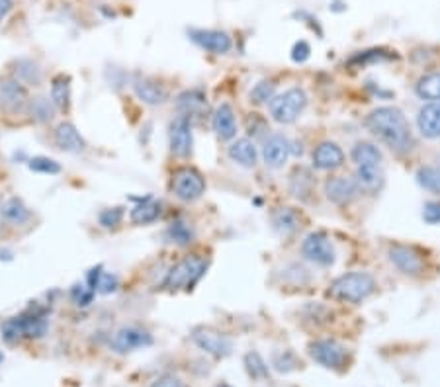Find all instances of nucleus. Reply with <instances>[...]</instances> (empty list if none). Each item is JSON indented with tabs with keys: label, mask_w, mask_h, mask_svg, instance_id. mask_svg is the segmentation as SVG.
Returning a JSON list of instances; mask_svg holds the SVG:
<instances>
[{
	"label": "nucleus",
	"mask_w": 440,
	"mask_h": 387,
	"mask_svg": "<svg viewBox=\"0 0 440 387\" xmlns=\"http://www.w3.org/2000/svg\"><path fill=\"white\" fill-rule=\"evenodd\" d=\"M215 387H231V386H227V384H220V386H215Z\"/></svg>",
	"instance_id": "46"
},
{
	"label": "nucleus",
	"mask_w": 440,
	"mask_h": 387,
	"mask_svg": "<svg viewBox=\"0 0 440 387\" xmlns=\"http://www.w3.org/2000/svg\"><path fill=\"white\" fill-rule=\"evenodd\" d=\"M368 127L370 132L380 137L388 147H392L393 151H409L413 145L411 129L409 123L405 120L402 110L392 108V106H383L374 110L368 115Z\"/></svg>",
	"instance_id": "1"
},
{
	"label": "nucleus",
	"mask_w": 440,
	"mask_h": 387,
	"mask_svg": "<svg viewBox=\"0 0 440 387\" xmlns=\"http://www.w3.org/2000/svg\"><path fill=\"white\" fill-rule=\"evenodd\" d=\"M176 106H178V110L182 112V115H192V113H200L204 108H206V94L198 90V88H194V90H186V92H182L178 96V100H176Z\"/></svg>",
	"instance_id": "29"
},
{
	"label": "nucleus",
	"mask_w": 440,
	"mask_h": 387,
	"mask_svg": "<svg viewBox=\"0 0 440 387\" xmlns=\"http://www.w3.org/2000/svg\"><path fill=\"white\" fill-rule=\"evenodd\" d=\"M87 282L96 293H104V295L106 293L115 292V290H118V286H120L118 276L110 274V272H104V268H102V266H96V268H92V270L88 272Z\"/></svg>",
	"instance_id": "23"
},
{
	"label": "nucleus",
	"mask_w": 440,
	"mask_h": 387,
	"mask_svg": "<svg viewBox=\"0 0 440 387\" xmlns=\"http://www.w3.org/2000/svg\"><path fill=\"white\" fill-rule=\"evenodd\" d=\"M208 270V262L200 258V256H186L178 265L171 268V272L164 278V288L169 292H178V290H186L190 292L196 283L200 282L201 276Z\"/></svg>",
	"instance_id": "4"
},
{
	"label": "nucleus",
	"mask_w": 440,
	"mask_h": 387,
	"mask_svg": "<svg viewBox=\"0 0 440 387\" xmlns=\"http://www.w3.org/2000/svg\"><path fill=\"white\" fill-rule=\"evenodd\" d=\"M311 186H313V178H311L309 170L306 169L294 170L292 182H290V188H292V194H294L296 198H307V194L311 192Z\"/></svg>",
	"instance_id": "32"
},
{
	"label": "nucleus",
	"mask_w": 440,
	"mask_h": 387,
	"mask_svg": "<svg viewBox=\"0 0 440 387\" xmlns=\"http://www.w3.org/2000/svg\"><path fill=\"white\" fill-rule=\"evenodd\" d=\"M0 213H2V218L6 219V221L16 223V225H22V223H26V221H29V218H31V213H29V209L26 208V204L18 198L4 199V202L0 204Z\"/></svg>",
	"instance_id": "25"
},
{
	"label": "nucleus",
	"mask_w": 440,
	"mask_h": 387,
	"mask_svg": "<svg viewBox=\"0 0 440 387\" xmlns=\"http://www.w3.org/2000/svg\"><path fill=\"white\" fill-rule=\"evenodd\" d=\"M307 96L301 88H290L284 94L274 96L270 102V115L278 123H294L306 110Z\"/></svg>",
	"instance_id": "5"
},
{
	"label": "nucleus",
	"mask_w": 440,
	"mask_h": 387,
	"mask_svg": "<svg viewBox=\"0 0 440 387\" xmlns=\"http://www.w3.org/2000/svg\"><path fill=\"white\" fill-rule=\"evenodd\" d=\"M53 139H55V145L59 149L67 153H80L85 151L87 143L80 137V133L77 132V127L73 123H61L57 125V129L53 133Z\"/></svg>",
	"instance_id": "17"
},
{
	"label": "nucleus",
	"mask_w": 440,
	"mask_h": 387,
	"mask_svg": "<svg viewBox=\"0 0 440 387\" xmlns=\"http://www.w3.org/2000/svg\"><path fill=\"white\" fill-rule=\"evenodd\" d=\"M417 182L425 190L440 194V167H423V169H419Z\"/></svg>",
	"instance_id": "34"
},
{
	"label": "nucleus",
	"mask_w": 440,
	"mask_h": 387,
	"mask_svg": "<svg viewBox=\"0 0 440 387\" xmlns=\"http://www.w3.org/2000/svg\"><path fill=\"white\" fill-rule=\"evenodd\" d=\"M134 90L139 100H143L145 104L151 106L163 104L164 100L169 98L166 90H164V86L159 85V83H155V80H149V78L137 80L134 85Z\"/></svg>",
	"instance_id": "21"
},
{
	"label": "nucleus",
	"mask_w": 440,
	"mask_h": 387,
	"mask_svg": "<svg viewBox=\"0 0 440 387\" xmlns=\"http://www.w3.org/2000/svg\"><path fill=\"white\" fill-rule=\"evenodd\" d=\"M301 255L306 256L309 262H315L319 266H331L335 262V248L325 233L307 235L306 241L301 243Z\"/></svg>",
	"instance_id": "9"
},
{
	"label": "nucleus",
	"mask_w": 440,
	"mask_h": 387,
	"mask_svg": "<svg viewBox=\"0 0 440 387\" xmlns=\"http://www.w3.org/2000/svg\"><path fill=\"white\" fill-rule=\"evenodd\" d=\"M166 239H169L171 243L186 246L194 241V231L188 227V223H184V221L178 219V221L171 223V227L166 229Z\"/></svg>",
	"instance_id": "33"
},
{
	"label": "nucleus",
	"mask_w": 440,
	"mask_h": 387,
	"mask_svg": "<svg viewBox=\"0 0 440 387\" xmlns=\"http://www.w3.org/2000/svg\"><path fill=\"white\" fill-rule=\"evenodd\" d=\"M345 162V153L335 143H321L313 151V167L319 170H335L343 167Z\"/></svg>",
	"instance_id": "16"
},
{
	"label": "nucleus",
	"mask_w": 440,
	"mask_h": 387,
	"mask_svg": "<svg viewBox=\"0 0 440 387\" xmlns=\"http://www.w3.org/2000/svg\"><path fill=\"white\" fill-rule=\"evenodd\" d=\"M358 188L366 192H378L383 186V172L380 167H358L356 170Z\"/></svg>",
	"instance_id": "28"
},
{
	"label": "nucleus",
	"mask_w": 440,
	"mask_h": 387,
	"mask_svg": "<svg viewBox=\"0 0 440 387\" xmlns=\"http://www.w3.org/2000/svg\"><path fill=\"white\" fill-rule=\"evenodd\" d=\"M245 366H247V372H249L250 378L255 379H264L268 378V366L267 362L262 360L259 352H249L245 356Z\"/></svg>",
	"instance_id": "35"
},
{
	"label": "nucleus",
	"mask_w": 440,
	"mask_h": 387,
	"mask_svg": "<svg viewBox=\"0 0 440 387\" xmlns=\"http://www.w3.org/2000/svg\"><path fill=\"white\" fill-rule=\"evenodd\" d=\"M129 218L134 221L135 225H147V223H153L157 219L161 218V204H157L151 198L141 199L129 213Z\"/></svg>",
	"instance_id": "24"
},
{
	"label": "nucleus",
	"mask_w": 440,
	"mask_h": 387,
	"mask_svg": "<svg viewBox=\"0 0 440 387\" xmlns=\"http://www.w3.org/2000/svg\"><path fill=\"white\" fill-rule=\"evenodd\" d=\"M124 219V209L122 208H112V209H104L100 216H98V221L100 225L106 227V229H112V227L120 225Z\"/></svg>",
	"instance_id": "40"
},
{
	"label": "nucleus",
	"mask_w": 440,
	"mask_h": 387,
	"mask_svg": "<svg viewBox=\"0 0 440 387\" xmlns=\"http://www.w3.org/2000/svg\"><path fill=\"white\" fill-rule=\"evenodd\" d=\"M376 290V280L366 272H350L329 286L331 297L345 303H362Z\"/></svg>",
	"instance_id": "3"
},
{
	"label": "nucleus",
	"mask_w": 440,
	"mask_h": 387,
	"mask_svg": "<svg viewBox=\"0 0 440 387\" xmlns=\"http://www.w3.org/2000/svg\"><path fill=\"white\" fill-rule=\"evenodd\" d=\"M211 123H213V132L218 133L220 139L229 141L237 135V122H235V113L229 104H221L215 110Z\"/></svg>",
	"instance_id": "18"
},
{
	"label": "nucleus",
	"mask_w": 440,
	"mask_h": 387,
	"mask_svg": "<svg viewBox=\"0 0 440 387\" xmlns=\"http://www.w3.org/2000/svg\"><path fill=\"white\" fill-rule=\"evenodd\" d=\"M390 260H392L393 265L397 266L399 270H402L403 274H411V276H417L423 272V258L413 248L409 246H403V245H395L390 248Z\"/></svg>",
	"instance_id": "14"
},
{
	"label": "nucleus",
	"mask_w": 440,
	"mask_h": 387,
	"mask_svg": "<svg viewBox=\"0 0 440 387\" xmlns=\"http://www.w3.org/2000/svg\"><path fill=\"white\" fill-rule=\"evenodd\" d=\"M48 329V311L41 307H31L26 313L4 323L2 337L8 342H16L20 339H41L45 337Z\"/></svg>",
	"instance_id": "2"
},
{
	"label": "nucleus",
	"mask_w": 440,
	"mask_h": 387,
	"mask_svg": "<svg viewBox=\"0 0 440 387\" xmlns=\"http://www.w3.org/2000/svg\"><path fill=\"white\" fill-rule=\"evenodd\" d=\"M2 360H4V356H2V352H0V362H2Z\"/></svg>",
	"instance_id": "47"
},
{
	"label": "nucleus",
	"mask_w": 440,
	"mask_h": 387,
	"mask_svg": "<svg viewBox=\"0 0 440 387\" xmlns=\"http://www.w3.org/2000/svg\"><path fill=\"white\" fill-rule=\"evenodd\" d=\"M229 159L233 162H237L241 167H245V169H253L255 164H257V159H259V155H257V147H255V143L247 139V137H243V139H237L235 143H231L229 147Z\"/></svg>",
	"instance_id": "20"
},
{
	"label": "nucleus",
	"mask_w": 440,
	"mask_h": 387,
	"mask_svg": "<svg viewBox=\"0 0 440 387\" xmlns=\"http://www.w3.org/2000/svg\"><path fill=\"white\" fill-rule=\"evenodd\" d=\"M10 10H12V0H0V22L6 18Z\"/></svg>",
	"instance_id": "45"
},
{
	"label": "nucleus",
	"mask_w": 440,
	"mask_h": 387,
	"mask_svg": "<svg viewBox=\"0 0 440 387\" xmlns=\"http://www.w3.org/2000/svg\"><path fill=\"white\" fill-rule=\"evenodd\" d=\"M417 123H419V129L425 137H429V139L440 137V102L423 106Z\"/></svg>",
	"instance_id": "19"
},
{
	"label": "nucleus",
	"mask_w": 440,
	"mask_h": 387,
	"mask_svg": "<svg viewBox=\"0 0 440 387\" xmlns=\"http://www.w3.org/2000/svg\"><path fill=\"white\" fill-rule=\"evenodd\" d=\"M325 194L327 199H331L333 204L345 206L358 196V182L346 176H335V178L327 180Z\"/></svg>",
	"instance_id": "13"
},
{
	"label": "nucleus",
	"mask_w": 440,
	"mask_h": 387,
	"mask_svg": "<svg viewBox=\"0 0 440 387\" xmlns=\"http://www.w3.org/2000/svg\"><path fill=\"white\" fill-rule=\"evenodd\" d=\"M380 59H385L383 51H366L362 55H356L354 59H350V63H366V61H380Z\"/></svg>",
	"instance_id": "43"
},
{
	"label": "nucleus",
	"mask_w": 440,
	"mask_h": 387,
	"mask_svg": "<svg viewBox=\"0 0 440 387\" xmlns=\"http://www.w3.org/2000/svg\"><path fill=\"white\" fill-rule=\"evenodd\" d=\"M0 102L8 106L10 110H20L28 102V92L16 80H2L0 83Z\"/></svg>",
	"instance_id": "22"
},
{
	"label": "nucleus",
	"mask_w": 440,
	"mask_h": 387,
	"mask_svg": "<svg viewBox=\"0 0 440 387\" xmlns=\"http://www.w3.org/2000/svg\"><path fill=\"white\" fill-rule=\"evenodd\" d=\"M169 141H171V153L178 159H188L192 155V125L186 115H178L169 129Z\"/></svg>",
	"instance_id": "11"
},
{
	"label": "nucleus",
	"mask_w": 440,
	"mask_h": 387,
	"mask_svg": "<svg viewBox=\"0 0 440 387\" xmlns=\"http://www.w3.org/2000/svg\"><path fill=\"white\" fill-rule=\"evenodd\" d=\"M94 290L90 288V286H85V283H77V286H73V290H71V300L75 302V305L78 307H88L92 300H94Z\"/></svg>",
	"instance_id": "38"
},
{
	"label": "nucleus",
	"mask_w": 440,
	"mask_h": 387,
	"mask_svg": "<svg viewBox=\"0 0 440 387\" xmlns=\"http://www.w3.org/2000/svg\"><path fill=\"white\" fill-rule=\"evenodd\" d=\"M55 104L48 100V98H36L34 102H31V113H34V118L39 120V122H49V120H53V110Z\"/></svg>",
	"instance_id": "37"
},
{
	"label": "nucleus",
	"mask_w": 440,
	"mask_h": 387,
	"mask_svg": "<svg viewBox=\"0 0 440 387\" xmlns=\"http://www.w3.org/2000/svg\"><path fill=\"white\" fill-rule=\"evenodd\" d=\"M69 83L71 80L65 75H57L51 83V102L61 112L69 110V106H71V85Z\"/></svg>",
	"instance_id": "27"
},
{
	"label": "nucleus",
	"mask_w": 440,
	"mask_h": 387,
	"mask_svg": "<svg viewBox=\"0 0 440 387\" xmlns=\"http://www.w3.org/2000/svg\"><path fill=\"white\" fill-rule=\"evenodd\" d=\"M423 218L429 223H440V202H431L425 206V211H423Z\"/></svg>",
	"instance_id": "42"
},
{
	"label": "nucleus",
	"mask_w": 440,
	"mask_h": 387,
	"mask_svg": "<svg viewBox=\"0 0 440 387\" xmlns=\"http://www.w3.org/2000/svg\"><path fill=\"white\" fill-rule=\"evenodd\" d=\"M28 167L29 170L39 172V174H59L61 172V164L53 159H48V157H34L28 162Z\"/></svg>",
	"instance_id": "36"
},
{
	"label": "nucleus",
	"mask_w": 440,
	"mask_h": 387,
	"mask_svg": "<svg viewBox=\"0 0 440 387\" xmlns=\"http://www.w3.org/2000/svg\"><path fill=\"white\" fill-rule=\"evenodd\" d=\"M272 221H274L278 233H282V235H292L299 227V216H297L296 209L292 208L276 209L272 216Z\"/></svg>",
	"instance_id": "30"
},
{
	"label": "nucleus",
	"mask_w": 440,
	"mask_h": 387,
	"mask_svg": "<svg viewBox=\"0 0 440 387\" xmlns=\"http://www.w3.org/2000/svg\"><path fill=\"white\" fill-rule=\"evenodd\" d=\"M417 94L423 100H431V102H440V73L423 76L417 83Z\"/></svg>",
	"instance_id": "31"
},
{
	"label": "nucleus",
	"mask_w": 440,
	"mask_h": 387,
	"mask_svg": "<svg viewBox=\"0 0 440 387\" xmlns=\"http://www.w3.org/2000/svg\"><path fill=\"white\" fill-rule=\"evenodd\" d=\"M309 354L323 368L341 370L346 364V350L336 340H315L309 346Z\"/></svg>",
	"instance_id": "8"
},
{
	"label": "nucleus",
	"mask_w": 440,
	"mask_h": 387,
	"mask_svg": "<svg viewBox=\"0 0 440 387\" xmlns=\"http://www.w3.org/2000/svg\"><path fill=\"white\" fill-rule=\"evenodd\" d=\"M190 39L200 45L201 49L206 51H211V53H227L231 49V38L225 34V31H215V29H192Z\"/></svg>",
	"instance_id": "12"
},
{
	"label": "nucleus",
	"mask_w": 440,
	"mask_h": 387,
	"mask_svg": "<svg viewBox=\"0 0 440 387\" xmlns=\"http://www.w3.org/2000/svg\"><path fill=\"white\" fill-rule=\"evenodd\" d=\"M192 340L200 346L204 352H208L215 358H225L233 352V342L225 335L208 329V327H198L192 332Z\"/></svg>",
	"instance_id": "10"
},
{
	"label": "nucleus",
	"mask_w": 440,
	"mask_h": 387,
	"mask_svg": "<svg viewBox=\"0 0 440 387\" xmlns=\"http://www.w3.org/2000/svg\"><path fill=\"white\" fill-rule=\"evenodd\" d=\"M149 387H182V381L174 376H163V378L153 381Z\"/></svg>",
	"instance_id": "44"
},
{
	"label": "nucleus",
	"mask_w": 440,
	"mask_h": 387,
	"mask_svg": "<svg viewBox=\"0 0 440 387\" xmlns=\"http://www.w3.org/2000/svg\"><path fill=\"white\" fill-rule=\"evenodd\" d=\"M173 192L182 202H194L206 192V180L190 167H182L173 174Z\"/></svg>",
	"instance_id": "6"
},
{
	"label": "nucleus",
	"mask_w": 440,
	"mask_h": 387,
	"mask_svg": "<svg viewBox=\"0 0 440 387\" xmlns=\"http://www.w3.org/2000/svg\"><path fill=\"white\" fill-rule=\"evenodd\" d=\"M309 53H311V48H309V43L307 41H297L294 49H292V59L296 61V63H306L307 59H309Z\"/></svg>",
	"instance_id": "41"
},
{
	"label": "nucleus",
	"mask_w": 440,
	"mask_h": 387,
	"mask_svg": "<svg viewBox=\"0 0 440 387\" xmlns=\"http://www.w3.org/2000/svg\"><path fill=\"white\" fill-rule=\"evenodd\" d=\"M353 161L356 167H380L382 151L372 143H356L353 149Z\"/></svg>",
	"instance_id": "26"
},
{
	"label": "nucleus",
	"mask_w": 440,
	"mask_h": 387,
	"mask_svg": "<svg viewBox=\"0 0 440 387\" xmlns=\"http://www.w3.org/2000/svg\"><path fill=\"white\" fill-rule=\"evenodd\" d=\"M274 90H276V86L272 85V83H267V80H264V83H259V85L250 90V98H253L257 104L272 102V98H274Z\"/></svg>",
	"instance_id": "39"
},
{
	"label": "nucleus",
	"mask_w": 440,
	"mask_h": 387,
	"mask_svg": "<svg viewBox=\"0 0 440 387\" xmlns=\"http://www.w3.org/2000/svg\"><path fill=\"white\" fill-rule=\"evenodd\" d=\"M290 153H292V149H290V143H288L286 137L284 135H272V137H268L264 147H262V159L270 169H280L288 161Z\"/></svg>",
	"instance_id": "15"
},
{
	"label": "nucleus",
	"mask_w": 440,
	"mask_h": 387,
	"mask_svg": "<svg viewBox=\"0 0 440 387\" xmlns=\"http://www.w3.org/2000/svg\"><path fill=\"white\" fill-rule=\"evenodd\" d=\"M153 344V335L145 331L141 327H122L120 331L114 332V337L110 339V346L115 350L118 354H127V352H135V350L147 349Z\"/></svg>",
	"instance_id": "7"
}]
</instances>
